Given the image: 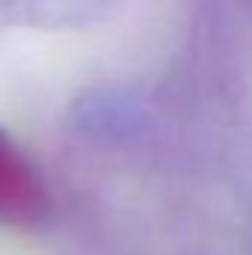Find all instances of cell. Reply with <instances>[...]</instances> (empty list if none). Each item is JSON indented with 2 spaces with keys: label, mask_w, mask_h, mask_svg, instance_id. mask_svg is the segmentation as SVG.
<instances>
[{
  "label": "cell",
  "mask_w": 252,
  "mask_h": 255,
  "mask_svg": "<svg viewBox=\"0 0 252 255\" xmlns=\"http://www.w3.org/2000/svg\"><path fill=\"white\" fill-rule=\"evenodd\" d=\"M45 211V190L24 151L0 130V223L24 226Z\"/></svg>",
  "instance_id": "obj_1"
}]
</instances>
